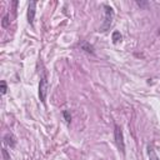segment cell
<instances>
[{"label": "cell", "mask_w": 160, "mask_h": 160, "mask_svg": "<svg viewBox=\"0 0 160 160\" xmlns=\"http://www.w3.org/2000/svg\"><path fill=\"white\" fill-rule=\"evenodd\" d=\"M159 34H160V29H159Z\"/></svg>", "instance_id": "4fadbf2b"}, {"label": "cell", "mask_w": 160, "mask_h": 160, "mask_svg": "<svg viewBox=\"0 0 160 160\" xmlns=\"http://www.w3.org/2000/svg\"><path fill=\"white\" fill-rule=\"evenodd\" d=\"M9 22H10V20H9V14H6V15L2 18V22H1V25H2L4 28H6V26L9 25Z\"/></svg>", "instance_id": "9c48e42d"}, {"label": "cell", "mask_w": 160, "mask_h": 160, "mask_svg": "<svg viewBox=\"0 0 160 160\" xmlns=\"http://www.w3.org/2000/svg\"><path fill=\"white\" fill-rule=\"evenodd\" d=\"M62 116H64V119H65V121H66L68 124L71 121V115H70V111H69V110H64V111H62Z\"/></svg>", "instance_id": "ba28073f"}, {"label": "cell", "mask_w": 160, "mask_h": 160, "mask_svg": "<svg viewBox=\"0 0 160 160\" xmlns=\"http://www.w3.org/2000/svg\"><path fill=\"white\" fill-rule=\"evenodd\" d=\"M36 1H31L29 4V8H28V21L30 24L34 22V19H35V8H36Z\"/></svg>", "instance_id": "277c9868"}, {"label": "cell", "mask_w": 160, "mask_h": 160, "mask_svg": "<svg viewBox=\"0 0 160 160\" xmlns=\"http://www.w3.org/2000/svg\"><path fill=\"white\" fill-rule=\"evenodd\" d=\"M148 154H149V159L150 160H159V158H158V155H156V152H155V150H154V148L151 145L148 146Z\"/></svg>", "instance_id": "8992f818"}, {"label": "cell", "mask_w": 160, "mask_h": 160, "mask_svg": "<svg viewBox=\"0 0 160 160\" xmlns=\"http://www.w3.org/2000/svg\"><path fill=\"white\" fill-rule=\"evenodd\" d=\"M48 90H49V81H48L46 74L44 72L40 78V82H39V98L42 102H45V100H46Z\"/></svg>", "instance_id": "7a4b0ae2"}, {"label": "cell", "mask_w": 160, "mask_h": 160, "mask_svg": "<svg viewBox=\"0 0 160 160\" xmlns=\"http://www.w3.org/2000/svg\"><path fill=\"white\" fill-rule=\"evenodd\" d=\"M114 136H115V142L118 149L124 154L125 152V142H124V135H122V130L119 125H115V130H114Z\"/></svg>", "instance_id": "3957f363"}, {"label": "cell", "mask_w": 160, "mask_h": 160, "mask_svg": "<svg viewBox=\"0 0 160 160\" xmlns=\"http://www.w3.org/2000/svg\"><path fill=\"white\" fill-rule=\"evenodd\" d=\"M82 49H85V51H88V52H94V50H92V46L91 45H89L88 42H85V44H82V46H81Z\"/></svg>", "instance_id": "30bf717a"}, {"label": "cell", "mask_w": 160, "mask_h": 160, "mask_svg": "<svg viewBox=\"0 0 160 160\" xmlns=\"http://www.w3.org/2000/svg\"><path fill=\"white\" fill-rule=\"evenodd\" d=\"M4 140H5V144H8L10 148H14V146H15V144H16L15 138H14V135H12V134H6V135H5V138H4Z\"/></svg>", "instance_id": "5b68a950"}, {"label": "cell", "mask_w": 160, "mask_h": 160, "mask_svg": "<svg viewBox=\"0 0 160 160\" xmlns=\"http://www.w3.org/2000/svg\"><path fill=\"white\" fill-rule=\"evenodd\" d=\"M104 9H105V20H104L102 26H101L100 30H99V31H101V32L106 31V30L111 26V24H112V19H114V15H115L112 8H110L109 5H104Z\"/></svg>", "instance_id": "6da1fadb"}, {"label": "cell", "mask_w": 160, "mask_h": 160, "mask_svg": "<svg viewBox=\"0 0 160 160\" xmlns=\"http://www.w3.org/2000/svg\"><path fill=\"white\" fill-rule=\"evenodd\" d=\"M111 39H112V42L114 44H118L119 41H121V39H122V36H121V34H120V31H114L112 32V35H111Z\"/></svg>", "instance_id": "52a82bcc"}, {"label": "cell", "mask_w": 160, "mask_h": 160, "mask_svg": "<svg viewBox=\"0 0 160 160\" xmlns=\"http://www.w3.org/2000/svg\"><path fill=\"white\" fill-rule=\"evenodd\" d=\"M0 90H1V94L4 95L5 92H6V90H8V88H6V82L2 80L1 82H0Z\"/></svg>", "instance_id": "8fae6325"}, {"label": "cell", "mask_w": 160, "mask_h": 160, "mask_svg": "<svg viewBox=\"0 0 160 160\" xmlns=\"http://www.w3.org/2000/svg\"><path fill=\"white\" fill-rule=\"evenodd\" d=\"M138 5H139V6H145L146 2H144V1H138Z\"/></svg>", "instance_id": "7c38bea8"}]
</instances>
